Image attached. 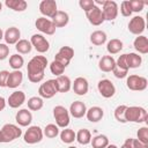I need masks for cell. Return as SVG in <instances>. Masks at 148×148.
<instances>
[{
  "label": "cell",
  "instance_id": "6da1fadb",
  "mask_svg": "<svg viewBox=\"0 0 148 148\" xmlns=\"http://www.w3.org/2000/svg\"><path fill=\"white\" fill-rule=\"evenodd\" d=\"M49 65L46 57L44 56H35L32 57L27 66L28 80L32 83H38L44 79V71Z\"/></svg>",
  "mask_w": 148,
  "mask_h": 148
},
{
  "label": "cell",
  "instance_id": "7a4b0ae2",
  "mask_svg": "<svg viewBox=\"0 0 148 148\" xmlns=\"http://www.w3.org/2000/svg\"><path fill=\"white\" fill-rule=\"evenodd\" d=\"M147 111L142 106H127L125 110L126 123H145L147 121Z\"/></svg>",
  "mask_w": 148,
  "mask_h": 148
},
{
  "label": "cell",
  "instance_id": "3957f363",
  "mask_svg": "<svg viewBox=\"0 0 148 148\" xmlns=\"http://www.w3.org/2000/svg\"><path fill=\"white\" fill-rule=\"evenodd\" d=\"M0 133H1L2 143H8V142H12L18 139L22 135V130L14 124H5L1 127Z\"/></svg>",
  "mask_w": 148,
  "mask_h": 148
},
{
  "label": "cell",
  "instance_id": "277c9868",
  "mask_svg": "<svg viewBox=\"0 0 148 148\" xmlns=\"http://www.w3.org/2000/svg\"><path fill=\"white\" fill-rule=\"evenodd\" d=\"M53 117L56 120V125L60 128H66L69 125L71 114L68 110L62 105H57L53 108Z\"/></svg>",
  "mask_w": 148,
  "mask_h": 148
},
{
  "label": "cell",
  "instance_id": "5b68a950",
  "mask_svg": "<svg viewBox=\"0 0 148 148\" xmlns=\"http://www.w3.org/2000/svg\"><path fill=\"white\" fill-rule=\"evenodd\" d=\"M126 86L130 90L133 91H142L147 88L148 86V81L146 77L136 75V74H132L126 76Z\"/></svg>",
  "mask_w": 148,
  "mask_h": 148
},
{
  "label": "cell",
  "instance_id": "8992f818",
  "mask_svg": "<svg viewBox=\"0 0 148 148\" xmlns=\"http://www.w3.org/2000/svg\"><path fill=\"white\" fill-rule=\"evenodd\" d=\"M57 92H58V87H57L56 79L46 80L38 88V94H39V97L42 98H46V99L52 98L53 96H56Z\"/></svg>",
  "mask_w": 148,
  "mask_h": 148
},
{
  "label": "cell",
  "instance_id": "52a82bcc",
  "mask_svg": "<svg viewBox=\"0 0 148 148\" xmlns=\"http://www.w3.org/2000/svg\"><path fill=\"white\" fill-rule=\"evenodd\" d=\"M43 130L39 126H29L23 134V140L28 145H35L43 140Z\"/></svg>",
  "mask_w": 148,
  "mask_h": 148
},
{
  "label": "cell",
  "instance_id": "ba28073f",
  "mask_svg": "<svg viewBox=\"0 0 148 148\" xmlns=\"http://www.w3.org/2000/svg\"><path fill=\"white\" fill-rule=\"evenodd\" d=\"M101 9H102V13H103V16H104L105 21H113L118 16L119 8H118V5H117L116 1L105 0V2H104V5L102 6Z\"/></svg>",
  "mask_w": 148,
  "mask_h": 148
},
{
  "label": "cell",
  "instance_id": "9c48e42d",
  "mask_svg": "<svg viewBox=\"0 0 148 148\" xmlns=\"http://www.w3.org/2000/svg\"><path fill=\"white\" fill-rule=\"evenodd\" d=\"M30 43H31L32 47H34L37 52H39V53H45V52H47L49 49H50V43H49V40H47L43 35H40V34H35V35H32L31 38H30Z\"/></svg>",
  "mask_w": 148,
  "mask_h": 148
},
{
  "label": "cell",
  "instance_id": "30bf717a",
  "mask_svg": "<svg viewBox=\"0 0 148 148\" xmlns=\"http://www.w3.org/2000/svg\"><path fill=\"white\" fill-rule=\"evenodd\" d=\"M97 89H98V92L104 98H111L116 94V87L109 79L99 80L97 83Z\"/></svg>",
  "mask_w": 148,
  "mask_h": 148
},
{
  "label": "cell",
  "instance_id": "8fae6325",
  "mask_svg": "<svg viewBox=\"0 0 148 148\" xmlns=\"http://www.w3.org/2000/svg\"><path fill=\"white\" fill-rule=\"evenodd\" d=\"M39 12L43 15V17H50L52 18L57 12H58V6L54 0H43L39 3Z\"/></svg>",
  "mask_w": 148,
  "mask_h": 148
},
{
  "label": "cell",
  "instance_id": "7c38bea8",
  "mask_svg": "<svg viewBox=\"0 0 148 148\" xmlns=\"http://www.w3.org/2000/svg\"><path fill=\"white\" fill-rule=\"evenodd\" d=\"M128 31L133 35H136V36H140L143 31H145V28H146V22H145V18L142 16H134L128 22Z\"/></svg>",
  "mask_w": 148,
  "mask_h": 148
},
{
  "label": "cell",
  "instance_id": "4fadbf2b",
  "mask_svg": "<svg viewBox=\"0 0 148 148\" xmlns=\"http://www.w3.org/2000/svg\"><path fill=\"white\" fill-rule=\"evenodd\" d=\"M35 25H36L37 30H39L40 32H43L45 35H49V36L53 35L56 32V29H57L50 18H46V17H43V16L38 17L36 20Z\"/></svg>",
  "mask_w": 148,
  "mask_h": 148
},
{
  "label": "cell",
  "instance_id": "5bb4252c",
  "mask_svg": "<svg viewBox=\"0 0 148 148\" xmlns=\"http://www.w3.org/2000/svg\"><path fill=\"white\" fill-rule=\"evenodd\" d=\"M86 16L89 21L90 24L92 25H101L105 20H104V16H103V13H102V9L99 6H94L88 13H86Z\"/></svg>",
  "mask_w": 148,
  "mask_h": 148
},
{
  "label": "cell",
  "instance_id": "9a60e30c",
  "mask_svg": "<svg viewBox=\"0 0 148 148\" xmlns=\"http://www.w3.org/2000/svg\"><path fill=\"white\" fill-rule=\"evenodd\" d=\"M72 89L73 91L79 95V96H84L88 90H89V83H88V80L86 77H82V76H79L74 80V82L72 83Z\"/></svg>",
  "mask_w": 148,
  "mask_h": 148
},
{
  "label": "cell",
  "instance_id": "2e32d148",
  "mask_svg": "<svg viewBox=\"0 0 148 148\" xmlns=\"http://www.w3.org/2000/svg\"><path fill=\"white\" fill-rule=\"evenodd\" d=\"M3 39L7 45H15L21 39V31L16 27H9L3 32Z\"/></svg>",
  "mask_w": 148,
  "mask_h": 148
},
{
  "label": "cell",
  "instance_id": "e0dca14e",
  "mask_svg": "<svg viewBox=\"0 0 148 148\" xmlns=\"http://www.w3.org/2000/svg\"><path fill=\"white\" fill-rule=\"evenodd\" d=\"M24 102H25V94L21 90H15L14 92H12L9 95V97L7 99V103L12 109L20 108Z\"/></svg>",
  "mask_w": 148,
  "mask_h": 148
},
{
  "label": "cell",
  "instance_id": "ac0fdd59",
  "mask_svg": "<svg viewBox=\"0 0 148 148\" xmlns=\"http://www.w3.org/2000/svg\"><path fill=\"white\" fill-rule=\"evenodd\" d=\"M69 114L76 119H80L82 118L83 116H86V112H87V106L83 102L81 101H74L71 106H69V110H68Z\"/></svg>",
  "mask_w": 148,
  "mask_h": 148
},
{
  "label": "cell",
  "instance_id": "d6986e66",
  "mask_svg": "<svg viewBox=\"0 0 148 148\" xmlns=\"http://www.w3.org/2000/svg\"><path fill=\"white\" fill-rule=\"evenodd\" d=\"M15 120L16 123L22 126V127H27L31 124L32 121V114L30 112L29 109H21L16 112V116H15Z\"/></svg>",
  "mask_w": 148,
  "mask_h": 148
},
{
  "label": "cell",
  "instance_id": "ffe728a7",
  "mask_svg": "<svg viewBox=\"0 0 148 148\" xmlns=\"http://www.w3.org/2000/svg\"><path fill=\"white\" fill-rule=\"evenodd\" d=\"M22 81H23V73L21 71L9 72L6 87L9 88V89H15V88H17L22 83Z\"/></svg>",
  "mask_w": 148,
  "mask_h": 148
},
{
  "label": "cell",
  "instance_id": "44dd1931",
  "mask_svg": "<svg viewBox=\"0 0 148 148\" xmlns=\"http://www.w3.org/2000/svg\"><path fill=\"white\" fill-rule=\"evenodd\" d=\"M114 66H116V60L112 56H103L98 61V68L104 73L112 72Z\"/></svg>",
  "mask_w": 148,
  "mask_h": 148
},
{
  "label": "cell",
  "instance_id": "7402d4cb",
  "mask_svg": "<svg viewBox=\"0 0 148 148\" xmlns=\"http://www.w3.org/2000/svg\"><path fill=\"white\" fill-rule=\"evenodd\" d=\"M103 116L104 111L99 106H91L90 109H87L86 112V117L90 123H98L99 120H102Z\"/></svg>",
  "mask_w": 148,
  "mask_h": 148
},
{
  "label": "cell",
  "instance_id": "603a6c76",
  "mask_svg": "<svg viewBox=\"0 0 148 148\" xmlns=\"http://www.w3.org/2000/svg\"><path fill=\"white\" fill-rule=\"evenodd\" d=\"M51 21H52V23L54 24L56 28H62V27H65V25L68 24V22H69V16H68V14H67L66 12H64V10H58L57 14L51 18Z\"/></svg>",
  "mask_w": 148,
  "mask_h": 148
},
{
  "label": "cell",
  "instance_id": "cb8c5ba5",
  "mask_svg": "<svg viewBox=\"0 0 148 148\" xmlns=\"http://www.w3.org/2000/svg\"><path fill=\"white\" fill-rule=\"evenodd\" d=\"M57 87H58V92H68L72 88V81L67 75H60L56 77Z\"/></svg>",
  "mask_w": 148,
  "mask_h": 148
},
{
  "label": "cell",
  "instance_id": "d4e9b609",
  "mask_svg": "<svg viewBox=\"0 0 148 148\" xmlns=\"http://www.w3.org/2000/svg\"><path fill=\"white\" fill-rule=\"evenodd\" d=\"M133 46L139 53L147 54L148 53V38L143 35L138 36L133 42Z\"/></svg>",
  "mask_w": 148,
  "mask_h": 148
},
{
  "label": "cell",
  "instance_id": "484cf974",
  "mask_svg": "<svg viewBox=\"0 0 148 148\" xmlns=\"http://www.w3.org/2000/svg\"><path fill=\"white\" fill-rule=\"evenodd\" d=\"M5 5L14 12H24L28 7V2L25 0H6Z\"/></svg>",
  "mask_w": 148,
  "mask_h": 148
},
{
  "label": "cell",
  "instance_id": "4316f807",
  "mask_svg": "<svg viewBox=\"0 0 148 148\" xmlns=\"http://www.w3.org/2000/svg\"><path fill=\"white\" fill-rule=\"evenodd\" d=\"M106 39H108V36H106L105 31H103V30H95L90 35V42H91V44H94L96 46L103 45L106 42Z\"/></svg>",
  "mask_w": 148,
  "mask_h": 148
},
{
  "label": "cell",
  "instance_id": "83f0119b",
  "mask_svg": "<svg viewBox=\"0 0 148 148\" xmlns=\"http://www.w3.org/2000/svg\"><path fill=\"white\" fill-rule=\"evenodd\" d=\"M123 42L118 38H112L106 44V51L110 54H117L123 50Z\"/></svg>",
  "mask_w": 148,
  "mask_h": 148
},
{
  "label": "cell",
  "instance_id": "f1b7e54d",
  "mask_svg": "<svg viewBox=\"0 0 148 148\" xmlns=\"http://www.w3.org/2000/svg\"><path fill=\"white\" fill-rule=\"evenodd\" d=\"M126 62L128 68H138L142 64V58L138 53H126Z\"/></svg>",
  "mask_w": 148,
  "mask_h": 148
},
{
  "label": "cell",
  "instance_id": "f546056e",
  "mask_svg": "<svg viewBox=\"0 0 148 148\" xmlns=\"http://www.w3.org/2000/svg\"><path fill=\"white\" fill-rule=\"evenodd\" d=\"M75 140H76L80 145H83V146L90 143V141H91V133H90V131L87 130V128H81V130H79L77 133H76Z\"/></svg>",
  "mask_w": 148,
  "mask_h": 148
},
{
  "label": "cell",
  "instance_id": "4dcf8cb0",
  "mask_svg": "<svg viewBox=\"0 0 148 148\" xmlns=\"http://www.w3.org/2000/svg\"><path fill=\"white\" fill-rule=\"evenodd\" d=\"M15 49L18 52V54H28L31 52L32 45H31L30 40H28V39H20L15 44Z\"/></svg>",
  "mask_w": 148,
  "mask_h": 148
},
{
  "label": "cell",
  "instance_id": "1f68e13d",
  "mask_svg": "<svg viewBox=\"0 0 148 148\" xmlns=\"http://www.w3.org/2000/svg\"><path fill=\"white\" fill-rule=\"evenodd\" d=\"M90 143L92 148H106L109 145V139L104 134H98L91 139Z\"/></svg>",
  "mask_w": 148,
  "mask_h": 148
},
{
  "label": "cell",
  "instance_id": "d6a6232c",
  "mask_svg": "<svg viewBox=\"0 0 148 148\" xmlns=\"http://www.w3.org/2000/svg\"><path fill=\"white\" fill-rule=\"evenodd\" d=\"M28 109L30 111H39L43 105H44V102H43V98L39 97V96H32L28 99Z\"/></svg>",
  "mask_w": 148,
  "mask_h": 148
},
{
  "label": "cell",
  "instance_id": "836d02e7",
  "mask_svg": "<svg viewBox=\"0 0 148 148\" xmlns=\"http://www.w3.org/2000/svg\"><path fill=\"white\" fill-rule=\"evenodd\" d=\"M59 135H60V140H61L64 143H72V142H74V140H75L76 133H75L72 128L66 127V128H64V130L59 133Z\"/></svg>",
  "mask_w": 148,
  "mask_h": 148
},
{
  "label": "cell",
  "instance_id": "e575fe53",
  "mask_svg": "<svg viewBox=\"0 0 148 148\" xmlns=\"http://www.w3.org/2000/svg\"><path fill=\"white\" fill-rule=\"evenodd\" d=\"M24 65V59L21 54L18 53H15V54H12L9 57V66L14 69V71H20V68Z\"/></svg>",
  "mask_w": 148,
  "mask_h": 148
},
{
  "label": "cell",
  "instance_id": "d590c367",
  "mask_svg": "<svg viewBox=\"0 0 148 148\" xmlns=\"http://www.w3.org/2000/svg\"><path fill=\"white\" fill-rule=\"evenodd\" d=\"M43 134L49 139H53L59 135V127L56 124H47L43 130Z\"/></svg>",
  "mask_w": 148,
  "mask_h": 148
},
{
  "label": "cell",
  "instance_id": "8d00e7d4",
  "mask_svg": "<svg viewBox=\"0 0 148 148\" xmlns=\"http://www.w3.org/2000/svg\"><path fill=\"white\" fill-rule=\"evenodd\" d=\"M127 105L125 104H121V105H118L114 111H113V116H114V119L121 124H125L126 123V119H125V110H126Z\"/></svg>",
  "mask_w": 148,
  "mask_h": 148
},
{
  "label": "cell",
  "instance_id": "74e56055",
  "mask_svg": "<svg viewBox=\"0 0 148 148\" xmlns=\"http://www.w3.org/2000/svg\"><path fill=\"white\" fill-rule=\"evenodd\" d=\"M65 68H66V67H65L64 65H61L60 62H58V61H56V60H53V61L50 64V71H51V73L54 74L56 76L62 75L64 72H65Z\"/></svg>",
  "mask_w": 148,
  "mask_h": 148
},
{
  "label": "cell",
  "instance_id": "f35d334b",
  "mask_svg": "<svg viewBox=\"0 0 148 148\" xmlns=\"http://www.w3.org/2000/svg\"><path fill=\"white\" fill-rule=\"evenodd\" d=\"M58 54H60L61 57H64L65 59H67L68 61H71L73 59V57H74V50L71 46H62L58 51Z\"/></svg>",
  "mask_w": 148,
  "mask_h": 148
},
{
  "label": "cell",
  "instance_id": "ab89813d",
  "mask_svg": "<svg viewBox=\"0 0 148 148\" xmlns=\"http://www.w3.org/2000/svg\"><path fill=\"white\" fill-rule=\"evenodd\" d=\"M136 139L143 143H148V127L142 126L136 132Z\"/></svg>",
  "mask_w": 148,
  "mask_h": 148
},
{
  "label": "cell",
  "instance_id": "60d3db41",
  "mask_svg": "<svg viewBox=\"0 0 148 148\" xmlns=\"http://www.w3.org/2000/svg\"><path fill=\"white\" fill-rule=\"evenodd\" d=\"M146 2L141 1V0H130V6L132 9V13H140L143 7H145Z\"/></svg>",
  "mask_w": 148,
  "mask_h": 148
},
{
  "label": "cell",
  "instance_id": "b9f144b4",
  "mask_svg": "<svg viewBox=\"0 0 148 148\" xmlns=\"http://www.w3.org/2000/svg\"><path fill=\"white\" fill-rule=\"evenodd\" d=\"M120 13L125 17H130L132 15V9L130 6V1H123L120 3Z\"/></svg>",
  "mask_w": 148,
  "mask_h": 148
},
{
  "label": "cell",
  "instance_id": "7bdbcfd3",
  "mask_svg": "<svg viewBox=\"0 0 148 148\" xmlns=\"http://www.w3.org/2000/svg\"><path fill=\"white\" fill-rule=\"evenodd\" d=\"M116 67H118V68H120V69H123V71H127V72H128L130 68H128L127 62H126V53L119 56V58H118L117 61H116Z\"/></svg>",
  "mask_w": 148,
  "mask_h": 148
},
{
  "label": "cell",
  "instance_id": "ee69618b",
  "mask_svg": "<svg viewBox=\"0 0 148 148\" xmlns=\"http://www.w3.org/2000/svg\"><path fill=\"white\" fill-rule=\"evenodd\" d=\"M79 6L81 7V9L84 10V13H88L95 6V2H94V0H80Z\"/></svg>",
  "mask_w": 148,
  "mask_h": 148
},
{
  "label": "cell",
  "instance_id": "f6af8a7d",
  "mask_svg": "<svg viewBox=\"0 0 148 148\" xmlns=\"http://www.w3.org/2000/svg\"><path fill=\"white\" fill-rule=\"evenodd\" d=\"M9 56V46L6 43H0V60H5Z\"/></svg>",
  "mask_w": 148,
  "mask_h": 148
},
{
  "label": "cell",
  "instance_id": "bcb514c9",
  "mask_svg": "<svg viewBox=\"0 0 148 148\" xmlns=\"http://www.w3.org/2000/svg\"><path fill=\"white\" fill-rule=\"evenodd\" d=\"M9 72L8 71H0V87L5 88L7 84V79H8Z\"/></svg>",
  "mask_w": 148,
  "mask_h": 148
},
{
  "label": "cell",
  "instance_id": "7dc6e473",
  "mask_svg": "<svg viewBox=\"0 0 148 148\" xmlns=\"http://www.w3.org/2000/svg\"><path fill=\"white\" fill-rule=\"evenodd\" d=\"M132 147L133 148H148V143H143V142L139 141L138 139H133Z\"/></svg>",
  "mask_w": 148,
  "mask_h": 148
},
{
  "label": "cell",
  "instance_id": "c3c4849f",
  "mask_svg": "<svg viewBox=\"0 0 148 148\" xmlns=\"http://www.w3.org/2000/svg\"><path fill=\"white\" fill-rule=\"evenodd\" d=\"M54 60H56V61H58V62H60V64H61V65H64L65 67H67V66L69 65V62H71V61H68L67 59H65L64 57H61V56H60V54H58V53L56 54Z\"/></svg>",
  "mask_w": 148,
  "mask_h": 148
},
{
  "label": "cell",
  "instance_id": "681fc988",
  "mask_svg": "<svg viewBox=\"0 0 148 148\" xmlns=\"http://www.w3.org/2000/svg\"><path fill=\"white\" fill-rule=\"evenodd\" d=\"M132 141H133V138H127L124 142V145L120 147V148H133L132 147Z\"/></svg>",
  "mask_w": 148,
  "mask_h": 148
},
{
  "label": "cell",
  "instance_id": "f907efd6",
  "mask_svg": "<svg viewBox=\"0 0 148 148\" xmlns=\"http://www.w3.org/2000/svg\"><path fill=\"white\" fill-rule=\"evenodd\" d=\"M6 103H7L6 99H5L2 96H0V112L6 108Z\"/></svg>",
  "mask_w": 148,
  "mask_h": 148
},
{
  "label": "cell",
  "instance_id": "816d5d0a",
  "mask_svg": "<svg viewBox=\"0 0 148 148\" xmlns=\"http://www.w3.org/2000/svg\"><path fill=\"white\" fill-rule=\"evenodd\" d=\"M106 148H118V147H117V146H116V145H110V143H109V145H108V147H106Z\"/></svg>",
  "mask_w": 148,
  "mask_h": 148
},
{
  "label": "cell",
  "instance_id": "f5cc1de1",
  "mask_svg": "<svg viewBox=\"0 0 148 148\" xmlns=\"http://www.w3.org/2000/svg\"><path fill=\"white\" fill-rule=\"evenodd\" d=\"M3 38V31L1 30V28H0V40Z\"/></svg>",
  "mask_w": 148,
  "mask_h": 148
},
{
  "label": "cell",
  "instance_id": "db71d44e",
  "mask_svg": "<svg viewBox=\"0 0 148 148\" xmlns=\"http://www.w3.org/2000/svg\"><path fill=\"white\" fill-rule=\"evenodd\" d=\"M1 10H2V2L0 1V12H1Z\"/></svg>",
  "mask_w": 148,
  "mask_h": 148
},
{
  "label": "cell",
  "instance_id": "11a10c76",
  "mask_svg": "<svg viewBox=\"0 0 148 148\" xmlns=\"http://www.w3.org/2000/svg\"><path fill=\"white\" fill-rule=\"evenodd\" d=\"M0 143H2V141H1V133H0Z\"/></svg>",
  "mask_w": 148,
  "mask_h": 148
},
{
  "label": "cell",
  "instance_id": "9f6ffc18",
  "mask_svg": "<svg viewBox=\"0 0 148 148\" xmlns=\"http://www.w3.org/2000/svg\"><path fill=\"white\" fill-rule=\"evenodd\" d=\"M68 148H76V147H74V146H69Z\"/></svg>",
  "mask_w": 148,
  "mask_h": 148
}]
</instances>
